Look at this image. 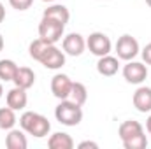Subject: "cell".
<instances>
[{"label": "cell", "instance_id": "1", "mask_svg": "<svg viewBox=\"0 0 151 149\" xmlns=\"http://www.w3.org/2000/svg\"><path fill=\"white\" fill-rule=\"evenodd\" d=\"M28 51H30V56L35 62L42 63L46 69L58 70L65 65V53L62 49H58L55 44H49L40 37L35 39L34 42H30Z\"/></svg>", "mask_w": 151, "mask_h": 149}, {"label": "cell", "instance_id": "2", "mask_svg": "<svg viewBox=\"0 0 151 149\" xmlns=\"http://www.w3.org/2000/svg\"><path fill=\"white\" fill-rule=\"evenodd\" d=\"M118 135H119L125 149H144L148 146L144 128L139 121H134V119L123 121L118 128Z\"/></svg>", "mask_w": 151, "mask_h": 149}, {"label": "cell", "instance_id": "3", "mask_svg": "<svg viewBox=\"0 0 151 149\" xmlns=\"http://www.w3.org/2000/svg\"><path fill=\"white\" fill-rule=\"evenodd\" d=\"M19 126L23 132H27L28 135H32L35 139H42V137L49 135V132H51V123L47 121V117L34 111H27L21 114Z\"/></svg>", "mask_w": 151, "mask_h": 149}, {"label": "cell", "instance_id": "4", "mask_svg": "<svg viewBox=\"0 0 151 149\" xmlns=\"http://www.w3.org/2000/svg\"><path fill=\"white\" fill-rule=\"evenodd\" d=\"M55 117L58 123L65 125V126H77L83 121V109L81 105L74 104L72 100H62L56 109H55Z\"/></svg>", "mask_w": 151, "mask_h": 149}, {"label": "cell", "instance_id": "5", "mask_svg": "<svg viewBox=\"0 0 151 149\" xmlns=\"http://www.w3.org/2000/svg\"><path fill=\"white\" fill-rule=\"evenodd\" d=\"M63 30H65V25H62L51 18L42 16L40 23H39V37L46 42H49V44H56L58 40H62Z\"/></svg>", "mask_w": 151, "mask_h": 149}, {"label": "cell", "instance_id": "6", "mask_svg": "<svg viewBox=\"0 0 151 149\" xmlns=\"http://www.w3.org/2000/svg\"><path fill=\"white\" fill-rule=\"evenodd\" d=\"M114 49H116L118 58H119V60H125V62L134 60V58L139 54V51H141L137 39L132 37V35H128V34H125V35H121V37L118 39Z\"/></svg>", "mask_w": 151, "mask_h": 149}, {"label": "cell", "instance_id": "7", "mask_svg": "<svg viewBox=\"0 0 151 149\" xmlns=\"http://www.w3.org/2000/svg\"><path fill=\"white\" fill-rule=\"evenodd\" d=\"M86 47L90 49L91 54H95V56L100 58V56H106V54L111 53L113 44H111V39L107 37L106 34L93 32V34H90V37L86 39Z\"/></svg>", "mask_w": 151, "mask_h": 149}, {"label": "cell", "instance_id": "8", "mask_svg": "<svg viewBox=\"0 0 151 149\" xmlns=\"http://www.w3.org/2000/svg\"><path fill=\"white\" fill-rule=\"evenodd\" d=\"M123 77H125V81L130 82V84H141V82H144L146 77H148V67H146L144 63H141V62L130 60V62H127V65L123 67Z\"/></svg>", "mask_w": 151, "mask_h": 149}, {"label": "cell", "instance_id": "9", "mask_svg": "<svg viewBox=\"0 0 151 149\" xmlns=\"http://www.w3.org/2000/svg\"><path fill=\"white\" fill-rule=\"evenodd\" d=\"M62 47H63V53L69 54V56H81L86 49V40L81 34H69L65 35L62 40Z\"/></svg>", "mask_w": 151, "mask_h": 149}, {"label": "cell", "instance_id": "10", "mask_svg": "<svg viewBox=\"0 0 151 149\" xmlns=\"http://www.w3.org/2000/svg\"><path fill=\"white\" fill-rule=\"evenodd\" d=\"M70 77L67 74H56L51 79V93L58 98V100H67L70 95V88H72Z\"/></svg>", "mask_w": 151, "mask_h": 149}, {"label": "cell", "instance_id": "11", "mask_svg": "<svg viewBox=\"0 0 151 149\" xmlns=\"http://www.w3.org/2000/svg\"><path fill=\"white\" fill-rule=\"evenodd\" d=\"M5 102L11 109L14 111H23L28 104V95H27V90L19 88V86H14L12 90L7 91V97H5Z\"/></svg>", "mask_w": 151, "mask_h": 149}, {"label": "cell", "instance_id": "12", "mask_svg": "<svg viewBox=\"0 0 151 149\" xmlns=\"http://www.w3.org/2000/svg\"><path fill=\"white\" fill-rule=\"evenodd\" d=\"M134 107L139 112H151V88L150 86H139L134 93Z\"/></svg>", "mask_w": 151, "mask_h": 149}, {"label": "cell", "instance_id": "13", "mask_svg": "<svg viewBox=\"0 0 151 149\" xmlns=\"http://www.w3.org/2000/svg\"><path fill=\"white\" fill-rule=\"evenodd\" d=\"M119 70V62L116 56L111 54H106V56H100L99 62H97V72L104 77H113L118 74Z\"/></svg>", "mask_w": 151, "mask_h": 149}, {"label": "cell", "instance_id": "14", "mask_svg": "<svg viewBox=\"0 0 151 149\" xmlns=\"http://www.w3.org/2000/svg\"><path fill=\"white\" fill-rule=\"evenodd\" d=\"M12 82H14V86H19V88H23V90H30V88L35 84V74H34V70L28 69V67H18Z\"/></svg>", "mask_w": 151, "mask_h": 149}, {"label": "cell", "instance_id": "15", "mask_svg": "<svg viewBox=\"0 0 151 149\" xmlns=\"http://www.w3.org/2000/svg\"><path fill=\"white\" fill-rule=\"evenodd\" d=\"M42 16H44V18H51V19L62 23V25H67L69 19H70L69 9H67L65 5H62V4H53V5H49V7L44 11Z\"/></svg>", "mask_w": 151, "mask_h": 149}, {"label": "cell", "instance_id": "16", "mask_svg": "<svg viewBox=\"0 0 151 149\" xmlns=\"http://www.w3.org/2000/svg\"><path fill=\"white\" fill-rule=\"evenodd\" d=\"M5 146L9 149H27L28 148V140L23 130H16L11 128L7 137H5Z\"/></svg>", "mask_w": 151, "mask_h": 149}, {"label": "cell", "instance_id": "17", "mask_svg": "<svg viewBox=\"0 0 151 149\" xmlns=\"http://www.w3.org/2000/svg\"><path fill=\"white\" fill-rule=\"evenodd\" d=\"M47 148L49 149H72L74 140L69 133L65 132H56L47 139Z\"/></svg>", "mask_w": 151, "mask_h": 149}, {"label": "cell", "instance_id": "18", "mask_svg": "<svg viewBox=\"0 0 151 149\" xmlns=\"http://www.w3.org/2000/svg\"><path fill=\"white\" fill-rule=\"evenodd\" d=\"M18 123V117H16V111L11 109L9 105L7 107H0V128L2 130H11L14 128V125Z\"/></svg>", "mask_w": 151, "mask_h": 149}, {"label": "cell", "instance_id": "19", "mask_svg": "<svg viewBox=\"0 0 151 149\" xmlns=\"http://www.w3.org/2000/svg\"><path fill=\"white\" fill-rule=\"evenodd\" d=\"M69 100H72L77 105H84L86 104V100H88V90H86V86L83 82H72Z\"/></svg>", "mask_w": 151, "mask_h": 149}, {"label": "cell", "instance_id": "20", "mask_svg": "<svg viewBox=\"0 0 151 149\" xmlns=\"http://www.w3.org/2000/svg\"><path fill=\"white\" fill-rule=\"evenodd\" d=\"M18 70V65L12 60H0V81H12Z\"/></svg>", "mask_w": 151, "mask_h": 149}, {"label": "cell", "instance_id": "21", "mask_svg": "<svg viewBox=\"0 0 151 149\" xmlns=\"http://www.w3.org/2000/svg\"><path fill=\"white\" fill-rule=\"evenodd\" d=\"M9 4H11V7L16 9V11H27V9L32 7L34 0H9Z\"/></svg>", "mask_w": 151, "mask_h": 149}, {"label": "cell", "instance_id": "22", "mask_svg": "<svg viewBox=\"0 0 151 149\" xmlns=\"http://www.w3.org/2000/svg\"><path fill=\"white\" fill-rule=\"evenodd\" d=\"M141 56H142V60H144L146 65H151V42L144 46V49L141 51Z\"/></svg>", "mask_w": 151, "mask_h": 149}, {"label": "cell", "instance_id": "23", "mask_svg": "<svg viewBox=\"0 0 151 149\" xmlns=\"http://www.w3.org/2000/svg\"><path fill=\"white\" fill-rule=\"evenodd\" d=\"M77 148H79V149H86V148L97 149V148H99V144H97V142H91V140H84V142H81Z\"/></svg>", "mask_w": 151, "mask_h": 149}, {"label": "cell", "instance_id": "24", "mask_svg": "<svg viewBox=\"0 0 151 149\" xmlns=\"http://www.w3.org/2000/svg\"><path fill=\"white\" fill-rule=\"evenodd\" d=\"M5 19V7H4V4L0 2V23Z\"/></svg>", "mask_w": 151, "mask_h": 149}, {"label": "cell", "instance_id": "25", "mask_svg": "<svg viewBox=\"0 0 151 149\" xmlns=\"http://www.w3.org/2000/svg\"><path fill=\"white\" fill-rule=\"evenodd\" d=\"M146 130L150 132V135H151V114H150V117L146 119Z\"/></svg>", "mask_w": 151, "mask_h": 149}, {"label": "cell", "instance_id": "26", "mask_svg": "<svg viewBox=\"0 0 151 149\" xmlns=\"http://www.w3.org/2000/svg\"><path fill=\"white\" fill-rule=\"evenodd\" d=\"M4 49V37H2V34H0V51Z\"/></svg>", "mask_w": 151, "mask_h": 149}, {"label": "cell", "instance_id": "27", "mask_svg": "<svg viewBox=\"0 0 151 149\" xmlns=\"http://www.w3.org/2000/svg\"><path fill=\"white\" fill-rule=\"evenodd\" d=\"M2 93H4V88H2V82H0V98H2Z\"/></svg>", "mask_w": 151, "mask_h": 149}, {"label": "cell", "instance_id": "28", "mask_svg": "<svg viewBox=\"0 0 151 149\" xmlns=\"http://www.w3.org/2000/svg\"><path fill=\"white\" fill-rule=\"evenodd\" d=\"M146 4H148V5L151 7V0H146Z\"/></svg>", "mask_w": 151, "mask_h": 149}, {"label": "cell", "instance_id": "29", "mask_svg": "<svg viewBox=\"0 0 151 149\" xmlns=\"http://www.w3.org/2000/svg\"><path fill=\"white\" fill-rule=\"evenodd\" d=\"M42 2H47V4H49V2H55V0H42Z\"/></svg>", "mask_w": 151, "mask_h": 149}]
</instances>
